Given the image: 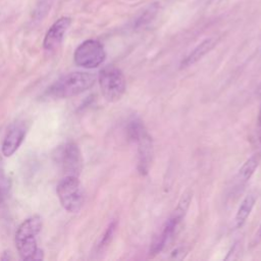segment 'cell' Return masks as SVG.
Returning a JSON list of instances; mask_svg holds the SVG:
<instances>
[{
  "mask_svg": "<svg viewBox=\"0 0 261 261\" xmlns=\"http://www.w3.org/2000/svg\"><path fill=\"white\" fill-rule=\"evenodd\" d=\"M260 243H261V223H260V225H259L257 231L255 232V234H254L253 238H252V241H251V243H250L251 248L258 246Z\"/></svg>",
  "mask_w": 261,
  "mask_h": 261,
  "instance_id": "18",
  "label": "cell"
},
{
  "mask_svg": "<svg viewBox=\"0 0 261 261\" xmlns=\"http://www.w3.org/2000/svg\"><path fill=\"white\" fill-rule=\"evenodd\" d=\"M25 126L21 122L14 123L7 132L3 143H2V153L5 157H10L19 148L25 137Z\"/></svg>",
  "mask_w": 261,
  "mask_h": 261,
  "instance_id": "9",
  "label": "cell"
},
{
  "mask_svg": "<svg viewBox=\"0 0 261 261\" xmlns=\"http://www.w3.org/2000/svg\"><path fill=\"white\" fill-rule=\"evenodd\" d=\"M217 39L216 38H208L201 42L199 45H197L193 51H191L181 61L180 68L188 67L190 65H193L194 63L198 62L203 56H205L208 52H210L213 47L216 45Z\"/></svg>",
  "mask_w": 261,
  "mask_h": 261,
  "instance_id": "10",
  "label": "cell"
},
{
  "mask_svg": "<svg viewBox=\"0 0 261 261\" xmlns=\"http://www.w3.org/2000/svg\"><path fill=\"white\" fill-rule=\"evenodd\" d=\"M158 3H152L149 7H147L144 12L142 13V15L139 17V19L137 20V24L138 25H142L148 21H150L157 13L158 11Z\"/></svg>",
  "mask_w": 261,
  "mask_h": 261,
  "instance_id": "15",
  "label": "cell"
},
{
  "mask_svg": "<svg viewBox=\"0 0 261 261\" xmlns=\"http://www.w3.org/2000/svg\"><path fill=\"white\" fill-rule=\"evenodd\" d=\"M99 86L103 97L109 102L118 101L125 92V77L122 71L114 66L107 65L103 67L98 76Z\"/></svg>",
  "mask_w": 261,
  "mask_h": 261,
  "instance_id": "4",
  "label": "cell"
},
{
  "mask_svg": "<svg viewBox=\"0 0 261 261\" xmlns=\"http://www.w3.org/2000/svg\"><path fill=\"white\" fill-rule=\"evenodd\" d=\"M257 124H258V130H257V133H258V140H259V142H260V144H261V108H260V111H259V114H258V119H257Z\"/></svg>",
  "mask_w": 261,
  "mask_h": 261,
  "instance_id": "19",
  "label": "cell"
},
{
  "mask_svg": "<svg viewBox=\"0 0 261 261\" xmlns=\"http://www.w3.org/2000/svg\"><path fill=\"white\" fill-rule=\"evenodd\" d=\"M57 197L62 207L70 212H79L85 202V194L77 176L65 175L57 185Z\"/></svg>",
  "mask_w": 261,
  "mask_h": 261,
  "instance_id": "3",
  "label": "cell"
},
{
  "mask_svg": "<svg viewBox=\"0 0 261 261\" xmlns=\"http://www.w3.org/2000/svg\"><path fill=\"white\" fill-rule=\"evenodd\" d=\"M255 203H256V196L254 194H250L246 196V198L242 201L234 217V222L237 227H241L246 222Z\"/></svg>",
  "mask_w": 261,
  "mask_h": 261,
  "instance_id": "12",
  "label": "cell"
},
{
  "mask_svg": "<svg viewBox=\"0 0 261 261\" xmlns=\"http://www.w3.org/2000/svg\"><path fill=\"white\" fill-rule=\"evenodd\" d=\"M42 228V220L38 215L27 218L15 232V245L22 260L43 259V251L38 248L36 237Z\"/></svg>",
  "mask_w": 261,
  "mask_h": 261,
  "instance_id": "1",
  "label": "cell"
},
{
  "mask_svg": "<svg viewBox=\"0 0 261 261\" xmlns=\"http://www.w3.org/2000/svg\"><path fill=\"white\" fill-rule=\"evenodd\" d=\"M115 227H116V222H115V221H113V222H111V223L109 224V226H108L107 229L105 230V232H104V234L102 236V239H101V241H100V243H99V248H100V249L106 247V246L110 243V241H111V239H112V236H113V233H114Z\"/></svg>",
  "mask_w": 261,
  "mask_h": 261,
  "instance_id": "17",
  "label": "cell"
},
{
  "mask_svg": "<svg viewBox=\"0 0 261 261\" xmlns=\"http://www.w3.org/2000/svg\"><path fill=\"white\" fill-rule=\"evenodd\" d=\"M192 197H193V193L191 190H187L180 197L178 203H177V206L172 214V216H174L176 219H178L179 221L182 220V218L185 217L187 211H188V208L190 206V203L192 201Z\"/></svg>",
  "mask_w": 261,
  "mask_h": 261,
  "instance_id": "14",
  "label": "cell"
},
{
  "mask_svg": "<svg viewBox=\"0 0 261 261\" xmlns=\"http://www.w3.org/2000/svg\"><path fill=\"white\" fill-rule=\"evenodd\" d=\"M55 0H36L35 7L32 11L33 22L42 21L50 12Z\"/></svg>",
  "mask_w": 261,
  "mask_h": 261,
  "instance_id": "13",
  "label": "cell"
},
{
  "mask_svg": "<svg viewBox=\"0 0 261 261\" xmlns=\"http://www.w3.org/2000/svg\"><path fill=\"white\" fill-rule=\"evenodd\" d=\"M10 180L4 174L0 173V204H2L7 198L10 191Z\"/></svg>",
  "mask_w": 261,
  "mask_h": 261,
  "instance_id": "16",
  "label": "cell"
},
{
  "mask_svg": "<svg viewBox=\"0 0 261 261\" xmlns=\"http://www.w3.org/2000/svg\"><path fill=\"white\" fill-rule=\"evenodd\" d=\"M260 161H261L260 154H254L249 159H247L237 174L238 182L245 184L248 179H250V177L253 175L256 168L258 167Z\"/></svg>",
  "mask_w": 261,
  "mask_h": 261,
  "instance_id": "11",
  "label": "cell"
},
{
  "mask_svg": "<svg viewBox=\"0 0 261 261\" xmlns=\"http://www.w3.org/2000/svg\"><path fill=\"white\" fill-rule=\"evenodd\" d=\"M71 21L70 17L62 16L49 28L43 41V47L46 51H53L60 46Z\"/></svg>",
  "mask_w": 261,
  "mask_h": 261,
  "instance_id": "7",
  "label": "cell"
},
{
  "mask_svg": "<svg viewBox=\"0 0 261 261\" xmlns=\"http://www.w3.org/2000/svg\"><path fill=\"white\" fill-rule=\"evenodd\" d=\"M53 159L64 175L79 177L83 168V157L75 143L66 142L58 146L53 153Z\"/></svg>",
  "mask_w": 261,
  "mask_h": 261,
  "instance_id": "5",
  "label": "cell"
},
{
  "mask_svg": "<svg viewBox=\"0 0 261 261\" xmlns=\"http://www.w3.org/2000/svg\"><path fill=\"white\" fill-rule=\"evenodd\" d=\"M135 141L138 143V169L141 174H146L149 170L153 156L152 140L145 127H143Z\"/></svg>",
  "mask_w": 261,
  "mask_h": 261,
  "instance_id": "8",
  "label": "cell"
},
{
  "mask_svg": "<svg viewBox=\"0 0 261 261\" xmlns=\"http://www.w3.org/2000/svg\"><path fill=\"white\" fill-rule=\"evenodd\" d=\"M106 52L103 45L93 39L84 41L77 46L73 54L74 63L84 68H96L104 62Z\"/></svg>",
  "mask_w": 261,
  "mask_h": 261,
  "instance_id": "6",
  "label": "cell"
},
{
  "mask_svg": "<svg viewBox=\"0 0 261 261\" xmlns=\"http://www.w3.org/2000/svg\"><path fill=\"white\" fill-rule=\"evenodd\" d=\"M96 75L86 71L69 72L55 81L47 90L48 96L56 99H64L84 93L93 87Z\"/></svg>",
  "mask_w": 261,
  "mask_h": 261,
  "instance_id": "2",
  "label": "cell"
}]
</instances>
